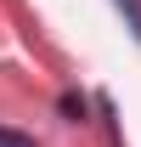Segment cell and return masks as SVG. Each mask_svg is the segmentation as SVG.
<instances>
[{
    "label": "cell",
    "mask_w": 141,
    "mask_h": 147,
    "mask_svg": "<svg viewBox=\"0 0 141 147\" xmlns=\"http://www.w3.org/2000/svg\"><path fill=\"white\" fill-rule=\"evenodd\" d=\"M0 147H34V136H23V130H6V125H0Z\"/></svg>",
    "instance_id": "1"
}]
</instances>
